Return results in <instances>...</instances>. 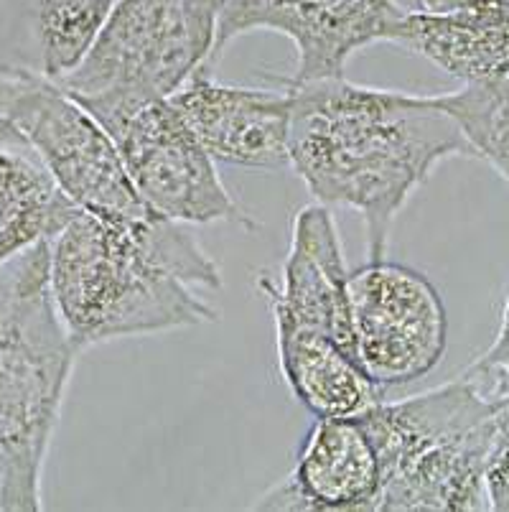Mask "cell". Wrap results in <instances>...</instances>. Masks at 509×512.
Segmentation results:
<instances>
[{
	"label": "cell",
	"mask_w": 509,
	"mask_h": 512,
	"mask_svg": "<svg viewBox=\"0 0 509 512\" xmlns=\"http://www.w3.org/2000/svg\"><path fill=\"white\" fill-rule=\"evenodd\" d=\"M291 169L324 207L362 214L370 260L385 258L390 227L441 161L471 156L436 95H410L344 77L288 82Z\"/></svg>",
	"instance_id": "1"
},
{
	"label": "cell",
	"mask_w": 509,
	"mask_h": 512,
	"mask_svg": "<svg viewBox=\"0 0 509 512\" xmlns=\"http://www.w3.org/2000/svg\"><path fill=\"white\" fill-rule=\"evenodd\" d=\"M219 288V265L161 214L110 220L77 209L49 240L51 301L79 352L217 321L204 291Z\"/></svg>",
	"instance_id": "2"
},
{
	"label": "cell",
	"mask_w": 509,
	"mask_h": 512,
	"mask_svg": "<svg viewBox=\"0 0 509 512\" xmlns=\"http://www.w3.org/2000/svg\"><path fill=\"white\" fill-rule=\"evenodd\" d=\"M79 349L49 291V240L0 263V512L44 510V467Z\"/></svg>",
	"instance_id": "3"
},
{
	"label": "cell",
	"mask_w": 509,
	"mask_h": 512,
	"mask_svg": "<svg viewBox=\"0 0 509 512\" xmlns=\"http://www.w3.org/2000/svg\"><path fill=\"white\" fill-rule=\"evenodd\" d=\"M357 416L380 456L377 512L489 510L484 469L504 416L464 372Z\"/></svg>",
	"instance_id": "4"
},
{
	"label": "cell",
	"mask_w": 509,
	"mask_h": 512,
	"mask_svg": "<svg viewBox=\"0 0 509 512\" xmlns=\"http://www.w3.org/2000/svg\"><path fill=\"white\" fill-rule=\"evenodd\" d=\"M230 0H120L82 62L56 82L95 118L171 97L212 69L219 16Z\"/></svg>",
	"instance_id": "5"
},
{
	"label": "cell",
	"mask_w": 509,
	"mask_h": 512,
	"mask_svg": "<svg viewBox=\"0 0 509 512\" xmlns=\"http://www.w3.org/2000/svg\"><path fill=\"white\" fill-rule=\"evenodd\" d=\"M0 118L36 153L69 202L110 220H143L118 146L100 120L41 69L0 72Z\"/></svg>",
	"instance_id": "6"
},
{
	"label": "cell",
	"mask_w": 509,
	"mask_h": 512,
	"mask_svg": "<svg viewBox=\"0 0 509 512\" xmlns=\"http://www.w3.org/2000/svg\"><path fill=\"white\" fill-rule=\"evenodd\" d=\"M349 311L354 360L377 388L415 383L443 360L446 306L410 265L377 258L349 271Z\"/></svg>",
	"instance_id": "7"
},
{
	"label": "cell",
	"mask_w": 509,
	"mask_h": 512,
	"mask_svg": "<svg viewBox=\"0 0 509 512\" xmlns=\"http://www.w3.org/2000/svg\"><path fill=\"white\" fill-rule=\"evenodd\" d=\"M97 120L118 146L130 184L151 212L179 225L240 220L217 161L168 97L118 107Z\"/></svg>",
	"instance_id": "8"
},
{
	"label": "cell",
	"mask_w": 509,
	"mask_h": 512,
	"mask_svg": "<svg viewBox=\"0 0 509 512\" xmlns=\"http://www.w3.org/2000/svg\"><path fill=\"white\" fill-rule=\"evenodd\" d=\"M398 13L395 0H230L219 16L214 62L237 36L275 31L296 46L291 82L344 77L354 51L385 41Z\"/></svg>",
	"instance_id": "9"
},
{
	"label": "cell",
	"mask_w": 509,
	"mask_h": 512,
	"mask_svg": "<svg viewBox=\"0 0 509 512\" xmlns=\"http://www.w3.org/2000/svg\"><path fill=\"white\" fill-rule=\"evenodd\" d=\"M168 100L214 161L255 171L291 166L288 90L222 85L199 69Z\"/></svg>",
	"instance_id": "10"
},
{
	"label": "cell",
	"mask_w": 509,
	"mask_h": 512,
	"mask_svg": "<svg viewBox=\"0 0 509 512\" xmlns=\"http://www.w3.org/2000/svg\"><path fill=\"white\" fill-rule=\"evenodd\" d=\"M260 288L270 301L275 332L321 334L352 352L349 271L329 207L316 202L296 214L280 278H263Z\"/></svg>",
	"instance_id": "11"
},
{
	"label": "cell",
	"mask_w": 509,
	"mask_h": 512,
	"mask_svg": "<svg viewBox=\"0 0 509 512\" xmlns=\"http://www.w3.org/2000/svg\"><path fill=\"white\" fill-rule=\"evenodd\" d=\"M380 490V456L359 416L316 418L293 472L252 507L270 512H377Z\"/></svg>",
	"instance_id": "12"
},
{
	"label": "cell",
	"mask_w": 509,
	"mask_h": 512,
	"mask_svg": "<svg viewBox=\"0 0 509 512\" xmlns=\"http://www.w3.org/2000/svg\"><path fill=\"white\" fill-rule=\"evenodd\" d=\"M385 41L423 57L464 85L509 74V16L400 8L387 26Z\"/></svg>",
	"instance_id": "13"
},
{
	"label": "cell",
	"mask_w": 509,
	"mask_h": 512,
	"mask_svg": "<svg viewBox=\"0 0 509 512\" xmlns=\"http://www.w3.org/2000/svg\"><path fill=\"white\" fill-rule=\"evenodd\" d=\"M278 365L293 398L314 418L357 416L385 390L364 375L352 352L321 334L275 332Z\"/></svg>",
	"instance_id": "14"
},
{
	"label": "cell",
	"mask_w": 509,
	"mask_h": 512,
	"mask_svg": "<svg viewBox=\"0 0 509 512\" xmlns=\"http://www.w3.org/2000/svg\"><path fill=\"white\" fill-rule=\"evenodd\" d=\"M74 212L31 148L0 143V263L51 240Z\"/></svg>",
	"instance_id": "15"
},
{
	"label": "cell",
	"mask_w": 509,
	"mask_h": 512,
	"mask_svg": "<svg viewBox=\"0 0 509 512\" xmlns=\"http://www.w3.org/2000/svg\"><path fill=\"white\" fill-rule=\"evenodd\" d=\"M41 72L51 79L72 72L120 0H28Z\"/></svg>",
	"instance_id": "16"
},
{
	"label": "cell",
	"mask_w": 509,
	"mask_h": 512,
	"mask_svg": "<svg viewBox=\"0 0 509 512\" xmlns=\"http://www.w3.org/2000/svg\"><path fill=\"white\" fill-rule=\"evenodd\" d=\"M471 148L509 184V74L464 85L451 95H436Z\"/></svg>",
	"instance_id": "17"
},
{
	"label": "cell",
	"mask_w": 509,
	"mask_h": 512,
	"mask_svg": "<svg viewBox=\"0 0 509 512\" xmlns=\"http://www.w3.org/2000/svg\"><path fill=\"white\" fill-rule=\"evenodd\" d=\"M41 69L28 0H0V72Z\"/></svg>",
	"instance_id": "18"
},
{
	"label": "cell",
	"mask_w": 509,
	"mask_h": 512,
	"mask_svg": "<svg viewBox=\"0 0 509 512\" xmlns=\"http://www.w3.org/2000/svg\"><path fill=\"white\" fill-rule=\"evenodd\" d=\"M464 375L502 411L504 421H509V296L497 339Z\"/></svg>",
	"instance_id": "19"
},
{
	"label": "cell",
	"mask_w": 509,
	"mask_h": 512,
	"mask_svg": "<svg viewBox=\"0 0 509 512\" xmlns=\"http://www.w3.org/2000/svg\"><path fill=\"white\" fill-rule=\"evenodd\" d=\"M484 490H487L489 510L509 512V421L502 423L489 451Z\"/></svg>",
	"instance_id": "20"
},
{
	"label": "cell",
	"mask_w": 509,
	"mask_h": 512,
	"mask_svg": "<svg viewBox=\"0 0 509 512\" xmlns=\"http://www.w3.org/2000/svg\"><path fill=\"white\" fill-rule=\"evenodd\" d=\"M418 11L509 16V0H418Z\"/></svg>",
	"instance_id": "21"
},
{
	"label": "cell",
	"mask_w": 509,
	"mask_h": 512,
	"mask_svg": "<svg viewBox=\"0 0 509 512\" xmlns=\"http://www.w3.org/2000/svg\"><path fill=\"white\" fill-rule=\"evenodd\" d=\"M0 143H8V146H26V141H23L3 118H0Z\"/></svg>",
	"instance_id": "22"
}]
</instances>
